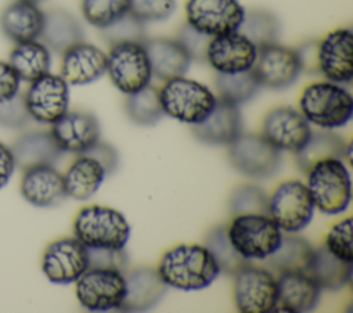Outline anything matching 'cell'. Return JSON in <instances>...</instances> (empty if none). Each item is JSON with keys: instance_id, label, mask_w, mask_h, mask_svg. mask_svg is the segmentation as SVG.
I'll list each match as a JSON object with an SVG mask.
<instances>
[{"instance_id": "cell-1", "label": "cell", "mask_w": 353, "mask_h": 313, "mask_svg": "<svg viewBox=\"0 0 353 313\" xmlns=\"http://www.w3.org/2000/svg\"><path fill=\"white\" fill-rule=\"evenodd\" d=\"M156 272L165 287L183 291L205 288L221 273L216 261L201 244H178L167 250Z\"/></svg>"}, {"instance_id": "cell-2", "label": "cell", "mask_w": 353, "mask_h": 313, "mask_svg": "<svg viewBox=\"0 0 353 313\" xmlns=\"http://www.w3.org/2000/svg\"><path fill=\"white\" fill-rule=\"evenodd\" d=\"M306 172V188L314 207H317L320 212L338 215L349 207L352 181L342 159L328 157L319 160Z\"/></svg>"}, {"instance_id": "cell-3", "label": "cell", "mask_w": 353, "mask_h": 313, "mask_svg": "<svg viewBox=\"0 0 353 313\" xmlns=\"http://www.w3.org/2000/svg\"><path fill=\"white\" fill-rule=\"evenodd\" d=\"M299 112L309 123L323 128H338L350 121L353 98L338 83L314 81L302 90Z\"/></svg>"}, {"instance_id": "cell-4", "label": "cell", "mask_w": 353, "mask_h": 313, "mask_svg": "<svg viewBox=\"0 0 353 313\" xmlns=\"http://www.w3.org/2000/svg\"><path fill=\"white\" fill-rule=\"evenodd\" d=\"M74 237L87 248L121 250L130 239L125 216L114 208L88 205L81 208L73 222Z\"/></svg>"}, {"instance_id": "cell-5", "label": "cell", "mask_w": 353, "mask_h": 313, "mask_svg": "<svg viewBox=\"0 0 353 313\" xmlns=\"http://www.w3.org/2000/svg\"><path fill=\"white\" fill-rule=\"evenodd\" d=\"M159 97L164 114L190 125L203 121L216 102L207 85L183 76L165 80Z\"/></svg>"}, {"instance_id": "cell-6", "label": "cell", "mask_w": 353, "mask_h": 313, "mask_svg": "<svg viewBox=\"0 0 353 313\" xmlns=\"http://www.w3.org/2000/svg\"><path fill=\"white\" fill-rule=\"evenodd\" d=\"M226 233L234 250L247 261L266 259L283 239L281 229L266 214L233 215Z\"/></svg>"}, {"instance_id": "cell-7", "label": "cell", "mask_w": 353, "mask_h": 313, "mask_svg": "<svg viewBox=\"0 0 353 313\" xmlns=\"http://www.w3.org/2000/svg\"><path fill=\"white\" fill-rule=\"evenodd\" d=\"M76 298L90 312L120 309L127 292L124 272L108 267H88L76 281Z\"/></svg>"}, {"instance_id": "cell-8", "label": "cell", "mask_w": 353, "mask_h": 313, "mask_svg": "<svg viewBox=\"0 0 353 313\" xmlns=\"http://www.w3.org/2000/svg\"><path fill=\"white\" fill-rule=\"evenodd\" d=\"M106 73L113 85L125 95L149 84L152 69L143 43L110 46L106 54Z\"/></svg>"}, {"instance_id": "cell-9", "label": "cell", "mask_w": 353, "mask_h": 313, "mask_svg": "<svg viewBox=\"0 0 353 313\" xmlns=\"http://www.w3.org/2000/svg\"><path fill=\"white\" fill-rule=\"evenodd\" d=\"M314 204L305 183L298 179L281 182L269 197V216L285 233H296L312 221Z\"/></svg>"}, {"instance_id": "cell-10", "label": "cell", "mask_w": 353, "mask_h": 313, "mask_svg": "<svg viewBox=\"0 0 353 313\" xmlns=\"http://www.w3.org/2000/svg\"><path fill=\"white\" fill-rule=\"evenodd\" d=\"M233 296L236 307L243 313L274 312L276 277L269 269L247 262L233 274Z\"/></svg>"}, {"instance_id": "cell-11", "label": "cell", "mask_w": 353, "mask_h": 313, "mask_svg": "<svg viewBox=\"0 0 353 313\" xmlns=\"http://www.w3.org/2000/svg\"><path fill=\"white\" fill-rule=\"evenodd\" d=\"M228 146L230 164L245 176L266 178L280 165V150L261 134L240 132Z\"/></svg>"}, {"instance_id": "cell-12", "label": "cell", "mask_w": 353, "mask_h": 313, "mask_svg": "<svg viewBox=\"0 0 353 313\" xmlns=\"http://www.w3.org/2000/svg\"><path fill=\"white\" fill-rule=\"evenodd\" d=\"M244 12L237 0H188L185 4L186 23L211 37L237 32Z\"/></svg>"}, {"instance_id": "cell-13", "label": "cell", "mask_w": 353, "mask_h": 313, "mask_svg": "<svg viewBox=\"0 0 353 313\" xmlns=\"http://www.w3.org/2000/svg\"><path fill=\"white\" fill-rule=\"evenodd\" d=\"M88 248L76 237L51 241L41 256V270L54 284L74 283L88 269Z\"/></svg>"}, {"instance_id": "cell-14", "label": "cell", "mask_w": 353, "mask_h": 313, "mask_svg": "<svg viewBox=\"0 0 353 313\" xmlns=\"http://www.w3.org/2000/svg\"><path fill=\"white\" fill-rule=\"evenodd\" d=\"M23 98L30 119L52 124L68 112L69 84L61 74L48 72L30 83Z\"/></svg>"}, {"instance_id": "cell-15", "label": "cell", "mask_w": 353, "mask_h": 313, "mask_svg": "<svg viewBox=\"0 0 353 313\" xmlns=\"http://www.w3.org/2000/svg\"><path fill=\"white\" fill-rule=\"evenodd\" d=\"M252 70L261 87L284 90L296 81L301 65L295 48L273 43L256 48Z\"/></svg>"}, {"instance_id": "cell-16", "label": "cell", "mask_w": 353, "mask_h": 313, "mask_svg": "<svg viewBox=\"0 0 353 313\" xmlns=\"http://www.w3.org/2000/svg\"><path fill=\"white\" fill-rule=\"evenodd\" d=\"M312 134L309 121L291 106H277L269 110L262 121V137L276 149L298 153Z\"/></svg>"}, {"instance_id": "cell-17", "label": "cell", "mask_w": 353, "mask_h": 313, "mask_svg": "<svg viewBox=\"0 0 353 313\" xmlns=\"http://www.w3.org/2000/svg\"><path fill=\"white\" fill-rule=\"evenodd\" d=\"M319 73L328 81L349 84L353 77V33L350 28L328 32L317 47Z\"/></svg>"}, {"instance_id": "cell-18", "label": "cell", "mask_w": 353, "mask_h": 313, "mask_svg": "<svg viewBox=\"0 0 353 313\" xmlns=\"http://www.w3.org/2000/svg\"><path fill=\"white\" fill-rule=\"evenodd\" d=\"M256 47L239 30L212 36L205 54V62L216 73H237L252 69Z\"/></svg>"}, {"instance_id": "cell-19", "label": "cell", "mask_w": 353, "mask_h": 313, "mask_svg": "<svg viewBox=\"0 0 353 313\" xmlns=\"http://www.w3.org/2000/svg\"><path fill=\"white\" fill-rule=\"evenodd\" d=\"M62 152L83 154L99 141V123L90 112H66L50 130Z\"/></svg>"}, {"instance_id": "cell-20", "label": "cell", "mask_w": 353, "mask_h": 313, "mask_svg": "<svg viewBox=\"0 0 353 313\" xmlns=\"http://www.w3.org/2000/svg\"><path fill=\"white\" fill-rule=\"evenodd\" d=\"M276 283L274 312L301 313L313 310L317 306L321 288L307 270L280 273L276 277Z\"/></svg>"}, {"instance_id": "cell-21", "label": "cell", "mask_w": 353, "mask_h": 313, "mask_svg": "<svg viewBox=\"0 0 353 313\" xmlns=\"http://www.w3.org/2000/svg\"><path fill=\"white\" fill-rule=\"evenodd\" d=\"M19 190L22 197L34 207H54L66 197L63 176L52 164L23 170Z\"/></svg>"}, {"instance_id": "cell-22", "label": "cell", "mask_w": 353, "mask_h": 313, "mask_svg": "<svg viewBox=\"0 0 353 313\" xmlns=\"http://www.w3.org/2000/svg\"><path fill=\"white\" fill-rule=\"evenodd\" d=\"M106 72V54L84 40L62 54L61 77L70 85H84L95 81Z\"/></svg>"}, {"instance_id": "cell-23", "label": "cell", "mask_w": 353, "mask_h": 313, "mask_svg": "<svg viewBox=\"0 0 353 313\" xmlns=\"http://www.w3.org/2000/svg\"><path fill=\"white\" fill-rule=\"evenodd\" d=\"M190 131L200 142L210 145H229L241 132L239 105L218 97L210 114L203 121L192 124Z\"/></svg>"}, {"instance_id": "cell-24", "label": "cell", "mask_w": 353, "mask_h": 313, "mask_svg": "<svg viewBox=\"0 0 353 313\" xmlns=\"http://www.w3.org/2000/svg\"><path fill=\"white\" fill-rule=\"evenodd\" d=\"M44 12L37 4L14 0L0 12V30L12 43L37 40L43 28Z\"/></svg>"}, {"instance_id": "cell-25", "label": "cell", "mask_w": 353, "mask_h": 313, "mask_svg": "<svg viewBox=\"0 0 353 313\" xmlns=\"http://www.w3.org/2000/svg\"><path fill=\"white\" fill-rule=\"evenodd\" d=\"M143 47L152 69V76L168 80L183 76L190 65V58L176 39L154 37L146 39Z\"/></svg>"}, {"instance_id": "cell-26", "label": "cell", "mask_w": 353, "mask_h": 313, "mask_svg": "<svg viewBox=\"0 0 353 313\" xmlns=\"http://www.w3.org/2000/svg\"><path fill=\"white\" fill-rule=\"evenodd\" d=\"M15 167L22 171L34 165L52 164L63 153L50 131L36 130L21 134L10 146Z\"/></svg>"}, {"instance_id": "cell-27", "label": "cell", "mask_w": 353, "mask_h": 313, "mask_svg": "<svg viewBox=\"0 0 353 313\" xmlns=\"http://www.w3.org/2000/svg\"><path fill=\"white\" fill-rule=\"evenodd\" d=\"M41 43L57 54H63L72 46L84 40V29L79 19L63 8L44 12L40 37Z\"/></svg>"}, {"instance_id": "cell-28", "label": "cell", "mask_w": 353, "mask_h": 313, "mask_svg": "<svg viewBox=\"0 0 353 313\" xmlns=\"http://www.w3.org/2000/svg\"><path fill=\"white\" fill-rule=\"evenodd\" d=\"M124 276L127 292L120 310H148L153 307L164 295L165 284L152 267H135Z\"/></svg>"}, {"instance_id": "cell-29", "label": "cell", "mask_w": 353, "mask_h": 313, "mask_svg": "<svg viewBox=\"0 0 353 313\" xmlns=\"http://www.w3.org/2000/svg\"><path fill=\"white\" fill-rule=\"evenodd\" d=\"M62 176L66 196L87 200L99 189L106 172L95 159L83 153L70 163Z\"/></svg>"}, {"instance_id": "cell-30", "label": "cell", "mask_w": 353, "mask_h": 313, "mask_svg": "<svg viewBox=\"0 0 353 313\" xmlns=\"http://www.w3.org/2000/svg\"><path fill=\"white\" fill-rule=\"evenodd\" d=\"M8 63L17 72L19 80L32 83L50 72L51 54L41 41H22L11 50Z\"/></svg>"}, {"instance_id": "cell-31", "label": "cell", "mask_w": 353, "mask_h": 313, "mask_svg": "<svg viewBox=\"0 0 353 313\" xmlns=\"http://www.w3.org/2000/svg\"><path fill=\"white\" fill-rule=\"evenodd\" d=\"M314 248L298 236H283L279 248L266 258V269L280 274L284 272L307 270Z\"/></svg>"}, {"instance_id": "cell-32", "label": "cell", "mask_w": 353, "mask_h": 313, "mask_svg": "<svg viewBox=\"0 0 353 313\" xmlns=\"http://www.w3.org/2000/svg\"><path fill=\"white\" fill-rule=\"evenodd\" d=\"M307 272L320 288L339 290L350 283L352 263L338 259L321 245L313 251Z\"/></svg>"}, {"instance_id": "cell-33", "label": "cell", "mask_w": 353, "mask_h": 313, "mask_svg": "<svg viewBox=\"0 0 353 313\" xmlns=\"http://www.w3.org/2000/svg\"><path fill=\"white\" fill-rule=\"evenodd\" d=\"M346 145L347 143H345L343 139L335 132H312L305 146L298 153H295L296 164L302 171L306 172L319 160L328 157H336L343 160Z\"/></svg>"}, {"instance_id": "cell-34", "label": "cell", "mask_w": 353, "mask_h": 313, "mask_svg": "<svg viewBox=\"0 0 353 313\" xmlns=\"http://www.w3.org/2000/svg\"><path fill=\"white\" fill-rule=\"evenodd\" d=\"M279 18L263 8H252L244 12L239 32L245 36L256 48L277 43L280 36Z\"/></svg>"}, {"instance_id": "cell-35", "label": "cell", "mask_w": 353, "mask_h": 313, "mask_svg": "<svg viewBox=\"0 0 353 313\" xmlns=\"http://www.w3.org/2000/svg\"><path fill=\"white\" fill-rule=\"evenodd\" d=\"M124 109L130 120L139 125H152L164 116L159 88L150 83L128 94L124 101Z\"/></svg>"}, {"instance_id": "cell-36", "label": "cell", "mask_w": 353, "mask_h": 313, "mask_svg": "<svg viewBox=\"0 0 353 313\" xmlns=\"http://www.w3.org/2000/svg\"><path fill=\"white\" fill-rule=\"evenodd\" d=\"M214 84L218 97L234 105H241L255 97L261 84L252 69L237 73H216Z\"/></svg>"}, {"instance_id": "cell-37", "label": "cell", "mask_w": 353, "mask_h": 313, "mask_svg": "<svg viewBox=\"0 0 353 313\" xmlns=\"http://www.w3.org/2000/svg\"><path fill=\"white\" fill-rule=\"evenodd\" d=\"M204 245L216 261L221 273L234 274L248 261L244 259L229 241L226 226L219 225L208 230L204 237Z\"/></svg>"}, {"instance_id": "cell-38", "label": "cell", "mask_w": 353, "mask_h": 313, "mask_svg": "<svg viewBox=\"0 0 353 313\" xmlns=\"http://www.w3.org/2000/svg\"><path fill=\"white\" fill-rule=\"evenodd\" d=\"M269 197L266 192L252 183L234 188L229 197V211L232 215L240 214H268Z\"/></svg>"}, {"instance_id": "cell-39", "label": "cell", "mask_w": 353, "mask_h": 313, "mask_svg": "<svg viewBox=\"0 0 353 313\" xmlns=\"http://www.w3.org/2000/svg\"><path fill=\"white\" fill-rule=\"evenodd\" d=\"M130 11V0H81L84 19L102 29Z\"/></svg>"}, {"instance_id": "cell-40", "label": "cell", "mask_w": 353, "mask_h": 313, "mask_svg": "<svg viewBox=\"0 0 353 313\" xmlns=\"http://www.w3.org/2000/svg\"><path fill=\"white\" fill-rule=\"evenodd\" d=\"M99 30L102 39L109 46L119 43H143L148 39L145 22L138 19L130 11Z\"/></svg>"}, {"instance_id": "cell-41", "label": "cell", "mask_w": 353, "mask_h": 313, "mask_svg": "<svg viewBox=\"0 0 353 313\" xmlns=\"http://www.w3.org/2000/svg\"><path fill=\"white\" fill-rule=\"evenodd\" d=\"M324 247L338 259L352 263L353 251H352V218L346 216L335 222L324 240Z\"/></svg>"}, {"instance_id": "cell-42", "label": "cell", "mask_w": 353, "mask_h": 313, "mask_svg": "<svg viewBox=\"0 0 353 313\" xmlns=\"http://www.w3.org/2000/svg\"><path fill=\"white\" fill-rule=\"evenodd\" d=\"M176 0H130V12L142 22H160L172 15Z\"/></svg>"}, {"instance_id": "cell-43", "label": "cell", "mask_w": 353, "mask_h": 313, "mask_svg": "<svg viewBox=\"0 0 353 313\" xmlns=\"http://www.w3.org/2000/svg\"><path fill=\"white\" fill-rule=\"evenodd\" d=\"M29 120L30 116L25 105V98L21 92L6 101H0V127L18 130Z\"/></svg>"}, {"instance_id": "cell-44", "label": "cell", "mask_w": 353, "mask_h": 313, "mask_svg": "<svg viewBox=\"0 0 353 313\" xmlns=\"http://www.w3.org/2000/svg\"><path fill=\"white\" fill-rule=\"evenodd\" d=\"M176 40L188 52L190 61H200V62L205 61L207 47L211 40V36L196 30L194 28H192L189 23L185 22L178 30Z\"/></svg>"}, {"instance_id": "cell-45", "label": "cell", "mask_w": 353, "mask_h": 313, "mask_svg": "<svg viewBox=\"0 0 353 313\" xmlns=\"http://www.w3.org/2000/svg\"><path fill=\"white\" fill-rule=\"evenodd\" d=\"M88 267H108L120 272H124L128 263V258L124 248H88Z\"/></svg>"}, {"instance_id": "cell-46", "label": "cell", "mask_w": 353, "mask_h": 313, "mask_svg": "<svg viewBox=\"0 0 353 313\" xmlns=\"http://www.w3.org/2000/svg\"><path fill=\"white\" fill-rule=\"evenodd\" d=\"M84 154H88L92 159H95L103 167L106 175L113 174L117 168V164H119L117 152L112 145H109L106 142L98 141Z\"/></svg>"}, {"instance_id": "cell-47", "label": "cell", "mask_w": 353, "mask_h": 313, "mask_svg": "<svg viewBox=\"0 0 353 313\" xmlns=\"http://www.w3.org/2000/svg\"><path fill=\"white\" fill-rule=\"evenodd\" d=\"M317 47H319V40L312 39V40H306V41L301 43L295 48V52L298 55V61L301 65V72H306L310 74L319 73Z\"/></svg>"}, {"instance_id": "cell-48", "label": "cell", "mask_w": 353, "mask_h": 313, "mask_svg": "<svg viewBox=\"0 0 353 313\" xmlns=\"http://www.w3.org/2000/svg\"><path fill=\"white\" fill-rule=\"evenodd\" d=\"M19 77L12 66L0 61V101H6L19 92Z\"/></svg>"}, {"instance_id": "cell-49", "label": "cell", "mask_w": 353, "mask_h": 313, "mask_svg": "<svg viewBox=\"0 0 353 313\" xmlns=\"http://www.w3.org/2000/svg\"><path fill=\"white\" fill-rule=\"evenodd\" d=\"M15 170V161L10 146L0 142V189L7 185Z\"/></svg>"}, {"instance_id": "cell-50", "label": "cell", "mask_w": 353, "mask_h": 313, "mask_svg": "<svg viewBox=\"0 0 353 313\" xmlns=\"http://www.w3.org/2000/svg\"><path fill=\"white\" fill-rule=\"evenodd\" d=\"M26 1H30V3H34V4H39V3H41L43 0H26Z\"/></svg>"}]
</instances>
